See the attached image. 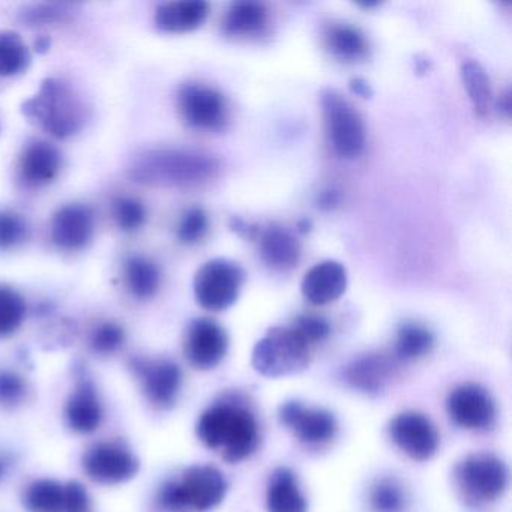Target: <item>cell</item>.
I'll use <instances>...</instances> for the list:
<instances>
[{
	"label": "cell",
	"instance_id": "37",
	"mask_svg": "<svg viewBox=\"0 0 512 512\" xmlns=\"http://www.w3.org/2000/svg\"><path fill=\"white\" fill-rule=\"evenodd\" d=\"M125 343V331L115 322H104L94 329L91 335V347L98 355H113Z\"/></svg>",
	"mask_w": 512,
	"mask_h": 512
},
{
	"label": "cell",
	"instance_id": "1",
	"mask_svg": "<svg viewBox=\"0 0 512 512\" xmlns=\"http://www.w3.org/2000/svg\"><path fill=\"white\" fill-rule=\"evenodd\" d=\"M221 164L197 149L157 148L137 155L128 167L133 181L149 187L194 188L214 181Z\"/></svg>",
	"mask_w": 512,
	"mask_h": 512
},
{
	"label": "cell",
	"instance_id": "39",
	"mask_svg": "<svg viewBox=\"0 0 512 512\" xmlns=\"http://www.w3.org/2000/svg\"><path fill=\"white\" fill-rule=\"evenodd\" d=\"M25 397V380L13 371H0V404L17 406Z\"/></svg>",
	"mask_w": 512,
	"mask_h": 512
},
{
	"label": "cell",
	"instance_id": "4",
	"mask_svg": "<svg viewBox=\"0 0 512 512\" xmlns=\"http://www.w3.org/2000/svg\"><path fill=\"white\" fill-rule=\"evenodd\" d=\"M251 364L257 373L269 379L293 376L310 364V344L293 326H275L257 341Z\"/></svg>",
	"mask_w": 512,
	"mask_h": 512
},
{
	"label": "cell",
	"instance_id": "17",
	"mask_svg": "<svg viewBox=\"0 0 512 512\" xmlns=\"http://www.w3.org/2000/svg\"><path fill=\"white\" fill-rule=\"evenodd\" d=\"M62 169V154L46 140H32L23 148L19 160V178L26 187L52 184Z\"/></svg>",
	"mask_w": 512,
	"mask_h": 512
},
{
	"label": "cell",
	"instance_id": "11",
	"mask_svg": "<svg viewBox=\"0 0 512 512\" xmlns=\"http://www.w3.org/2000/svg\"><path fill=\"white\" fill-rule=\"evenodd\" d=\"M389 434L397 448L412 460H430L439 449V433L433 422L415 410L395 416L389 425Z\"/></svg>",
	"mask_w": 512,
	"mask_h": 512
},
{
	"label": "cell",
	"instance_id": "27",
	"mask_svg": "<svg viewBox=\"0 0 512 512\" xmlns=\"http://www.w3.org/2000/svg\"><path fill=\"white\" fill-rule=\"evenodd\" d=\"M460 74L473 109L481 116L487 115L493 103V92L487 71L476 61H466L461 65Z\"/></svg>",
	"mask_w": 512,
	"mask_h": 512
},
{
	"label": "cell",
	"instance_id": "6",
	"mask_svg": "<svg viewBox=\"0 0 512 512\" xmlns=\"http://www.w3.org/2000/svg\"><path fill=\"white\" fill-rule=\"evenodd\" d=\"M326 133L335 154L356 158L365 148V127L361 115L347 98L334 89H326L320 97Z\"/></svg>",
	"mask_w": 512,
	"mask_h": 512
},
{
	"label": "cell",
	"instance_id": "28",
	"mask_svg": "<svg viewBox=\"0 0 512 512\" xmlns=\"http://www.w3.org/2000/svg\"><path fill=\"white\" fill-rule=\"evenodd\" d=\"M434 347V335L419 323H404L395 338V356L401 361H415L428 355Z\"/></svg>",
	"mask_w": 512,
	"mask_h": 512
},
{
	"label": "cell",
	"instance_id": "30",
	"mask_svg": "<svg viewBox=\"0 0 512 512\" xmlns=\"http://www.w3.org/2000/svg\"><path fill=\"white\" fill-rule=\"evenodd\" d=\"M31 65V53L20 35L0 32V79L20 76Z\"/></svg>",
	"mask_w": 512,
	"mask_h": 512
},
{
	"label": "cell",
	"instance_id": "22",
	"mask_svg": "<svg viewBox=\"0 0 512 512\" xmlns=\"http://www.w3.org/2000/svg\"><path fill=\"white\" fill-rule=\"evenodd\" d=\"M209 5L202 0H184V2H169L155 11V25L166 34H187L208 19Z\"/></svg>",
	"mask_w": 512,
	"mask_h": 512
},
{
	"label": "cell",
	"instance_id": "21",
	"mask_svg": "<svg viewBox=\"0 0 512 512\" xmlns=\"http://www.w3.org/2000/svg\"><path fill=\"white\" fill-rule=\"evenodd\" d=\"M269 25V11L265 4L253 0H239L227 8L221 22L226 37L248 40L265 34Z\"/></svg>",
	"mask_w": 512,
	"mask_h": 512
},
{
	"label": "cell",
	"instance_id": "31",
	"mask_svg": "<svg viewBox=\"0 0 512 512\" xmlns=\"http://www.w3.org/2000/svg\"><path fill=\"white\" fill-rule=\"evenodd\" d=\"M26 302L13 287L0 284V338H8L19 331L25 322Z\"/></svg>",
	"mask_w": 512,
	"mask_h": 512
},
{
	"label": "cell",
	"instance_id": "5",
	"mask_svg": "<svg viewBox=\"0 0 512 512\" xmlns=\"http://www.w3.org/2000/svg\"><path fill=\"white\" fill-rule=\"evenodd\" d=\"M226 493V478L217 467L193 466L185 470L181 481L161 488L160 502L170 511H209L223 502Z\"/></svg>",
	"mask_w": 512,
	"mask_h": 512
},
{
	"label": "cell",
	"instance_id": "26",
	"mask_svg": "<svg viewBox=\"0 0 512 512\" xmlns=\"http://www.w3.org/2000/svg\"><path fill=\"white\" fill-rule=\"evenodd\" d=\"M124 280L134 298L149 299L160 290L163 275L154 260L145 256H131L125 262Z\"/></svg>",
	"mask_w": 512,
	"mask_h": 512
},
{
	"label": "cell",
	"instance_id": "24",
	"mask_svg": "<svg viewBox=\"0 0 512 512\" xmlns=\"http://www.w3.org/2000/svg\"><path fill=\"white\" fill-rule=\"evenodd\" d=\"M392 373V364L386 356L367 355L347 367L346 380L359 391L373 394L385 388Z\"/></svg>",
	"mask_w": 512,
	"mask_h": 512
},
{
	"label": "cell",
	"instance_id": "38",
	"mask_svg": "<svg viewBox=\"0 0 512 512\" xmlns=\"http://www.w3.org/2000/svg\"><path fill=\"white\" fill-rule=\"evenodd\" d=\"M293 328L298 331V334L307 341L308 344L320 343L326 340L328 335L331 334V325L328 320L314 314H304L296 319Z\"/></svg>",
	"mask_w": 512,
	"mask_h": 512
},
{
	"label": "cell",
	"instance_id": "36",
	"mask_svg": "<svg viewBox=\"0 0 512 512\" xmlns=\"http://www.w3.org/2000/svg\"><path fill=\"white\" fill-rule=\"evenodd\" d=\"M208 229V214L202 208H191L185 211L179 220L176 236L182 244L194 245L205 238Z\"/></svg>",
	"mask_w": 512,
	"mask_h": 512
},
{
	"label": "cell",
	"instance_id": "23",
	"mask_svg": "<svg viewBox=\"0 0 512 512\" xmlns=\"http://www.w3.org/2000/svg\"><path fill=\"white\" fill-rule=\"evenodd\" d=\"M266 505L269 512H307V500L292 470L277 467L272 472L266 493Z\"/></svg>",
	"mask_w": 512,
	"mask_h": 512
},
{
	"label": "cell",
	"instance_id": "8",
	"mask_svg": "<svg viewBox=\"0 0 512 512\" xmlns=\"http://www.w3.org/2000/svg\"><path fill=\"white\" fill-rule=\"evenodd\" d=\"M455 479L466 499L473 503L491 502L506 490L508 467L496 455L476 452L458 464Z\"/></svg>",
	"mask_w": 512,
	"mask_h": 512
},
{
	"label": "cell",
	"instance_id": "3",
	"mask_svg": "<svg viewBox=\"0 0 512 512\" xmlns=\"http://www.w3.org/2000/svg\"><path fill=\"white\" fill-rule=\"evenodd\" d=\"M23 115L56 139H68L86 124V106L65 80L46 79L40 91L23 103Z\"/></svg>",
	"mask_w": 512,
	"mask_h": 512
},
{
	"label": "cell",
	"instance_id": "29",
	"mask_svg": "<svg viewBox=\"0 0 512 512\" xmlns=\"http://www.w3.org/2000/svg\"><path fill=\"white\" fill-rule=\"evenodd\" d=\"M23 505L29 512H62L64 485L55 479H38L26 488Z\"/></svg>",
	"mask_w": 512,
	"mask_h": 512
},
{
	"label": "cell",
	"instance_id": "40",
	"mask_svg": "<svg viewBox=\"0 0 512 512\" xmlns=\"http://www.w3.org/2000/svg\"><path fill=\"white\" fill-rule=\"evenodd\" d=\"M64 511L89 512V494L80 482L64 485Z\"/></svg>",
	"mask_w": 512,
	"mask_h": 512
},
{
	"label": "cell",
	"instance_id": "35",
	"mask_svg": "<svg viewBox=\"0 0 512 512\" xmlns=\"http://www.w3.org/2000/svg\"><path fill=\"white\" fill-rule=\"evenodd\" d=\"M28 221L13 211H0V251L13 250L28 239Z\"/></svg>",
	"mask_w": 512,
	"mask_h": 512
},
{
	"label": "cell",
	"instance_id": "15",
	"mask_svg": "<svg viewBox=\"0 0 512 512\" xmlns=\"http://www.w3.org/2000/svg\"><path fill=\"white\" fill-rule=\"evenodd\" d=\"M95 232L94 209L82 203L62 206L52 218L50 236L64 251H80L91 244Z\"/></svg>",
	"mask_w": 512,
	"mask_h": 512
},
{
	"label": "cell",
	"instance_id": "13",
	"mask_svg": "<svg viewBox=\"0 0 512 512\" xmlns=\"http://www.w3.org/2000/svg\"><path fill=\"white\" fill-rule=\"evenodd\" d=\"M449 418L466 430H484L496 418V406L487 389L476 383H463L452 389L446 401Z\"/></svg>",
	"mask_w": 512,
	"mask_h": 512
},
{
	"label": "cell",
	"instance_id": "14",
	"mask_svg": "<svg viewBox=\"0 0 512 512\" xmlns=\"http://www.w3.org/2000/svg\"><path fill=\"white\" fill-rule=\"evenodd\" d=\"M229 349L226 331L211 319L191 322L185 337V355L193 367L212 370L217 367Z\"/></svg>",
	"mask_w": 512,
	"mask_h": 512
},
{
	"label": "cell",
	"instance_id": "25",
	"mask_svg": "<svg viewBox=\"0 0 512 512\" xmlns=\"http://www.w3.org/2000/svg\"><path fill=\"white\" fill-rule=\"evenodd\" d=\"M325 46L338 61L359 62L367 58V38L355 26L347 23H332L325 29Z\"/></svg>",
	"mask_w": 512,
	"mask_h": 512
},
{
	"label": "cell",
	"instance_id": "41",
	"mask_svg": "<svg viewBox=\"0 0 512 512\" xmlns=\"http://www.w3.org/2000/svg\"><path fill=\"white\" fill-rule=\"evenodd\" d=\"M340 203V193L335 190L323 191L319 197V208L332 209Z\"/></svg>",
	"mask_w": 512,
	"mask_h": 512
},
{
	"label": "cell",
	"instance_id": "9",
	"mask_svg": "<svg viewBox=\"0 0 512 512\" xmlns=\"http://www.w3.org/2000/svg\"><path fill=\"white\" fill-rule=\"evenodd\" d=\"M178 110L188 127L200 131L220 130L229 116L226 98L202 83H185L178 91Z\"/></svg>",
	"mask_w": 512,
	"mask_h": 512
},
{
	"label": "cell",
	"instance_id": "10",
	"mask_svg": "<svg viewBox=\"0 0 512 512\" xmlns=\"http://www.w3.org/2000/svg\"><path fill=\"white\" fill-rule=\"evenodd\" d=\"M83 469L92 481L118 485L131 481L140 469L133 452L116 443H97L83 455Z\"/></svg>",
	"mask_w": 512,
	"mask_h": 512
},
{
	"label": "cell",
	"instance_id": "34",
	"mask_svg": "<svg viewBox=\"0 0 512 512\" xmlns=\"http://www.w3.org/2000/svg\"><path fill=\"white\" fill-rule=\"evenodd\" d=\"M370 502L376 512H401L406 503V496L397 482L382 479L371 490Z\"/></svg>",
	"mask_w": 512,
	"mask_h": 512
},
{
	"label": "cell",
	"instance_id": "19",
	"mask_svg": "<svg viewBox=\"0 0 512 512\" xmlns=\"http://www.w3.org/2000/svg\"><path fill=\"white\" fill-rule=\"evenodd\" d=\"M256 241L259 244L260 256L269 268L289 271L298 265L301 245L290 230L278 224L260 226Z\"/></svg>",
	"mask_w": 512,
	"mask_h": 512
},
{
	"label": "cell",
	"instance_id": "20",
	"mask_svg": "<svg viewBox=\"0 0 512 512\" xmlns=\"http://www.w3.org/2000/svg\"><path fill=\"white\" fill-rule=\"evenodd\" d=\"M68 425L77 433H94L103 422V407L91 379L82 374L65 407Z\"/></svg>",
	"mask_w": 512,
	"mask_h": 512
},
{
	"label": "cell",
	"instance_id": "12",
	"mask_svg": "<svg viewBox=\"0 0 512 512\" xmlns=\"http://www.w3.org/2000/svg\"><path fill=\"white\" fill-rule=\"evenodd\" d=\"M131 368L151 403L164 409L176 403L181 392L182 371L175 362L136 358L131 361Z\"/></svg>",
	"mask_w": 512,
	"mask_h": 512
},
{
	"label": "cell",
	"instance_id": "2",
	"mask_svg": "<svg viewBox=\"0 0 512 512\" xmlns=\"http://www.w3.org/2000/svg\"><path fill=\"white\" fill-rule=\"evenodd\" d=\"M197 436L209 449L220 451L224 460L239 463L257 448L259 428L248 410L232 404H215L200 416Z\"/></svg>",
	"mask_w": 512,
	"mask_h": 512
},
{
	"label": "cell",
	"instance_id": "32",
	"mask_svg": "<svg viewBox=\"0 0 512 512\" xmlns=\"http://www.w3.org/2000/svg\"><path fill=\"white\" fill-rule=\"evenodd\" d=\"M113 218L119 229L133 233L142 229L148 218V211L136 197L122 196L113 202Z\"/></svg>",
	"mask_w": 512,
	"mask_h": 512
},
{
	"label": "cell",
	"instance_id": "33",
	"mask_svg": "<svg viewBox=\"0 0 512 512\" xmlns=\"http://www.w3.org/2000/svg\"><path fill=\"white\" fill-rule=\"evenodd\" d=\"M76 8V5L73 4L29 5L20 13V20L29 26L65 22L76 14Z\"/></svg>",
	"mask_w": 512,
	"mask_h": 512
},
{
	"label": "cell",
	"instance_id": "18",
	"mask_svg": "<svg viewBox=\"0 0 512 512\" xmlns=\"http://www.w3.org/2000/svg\"><path fill=\"white\" fill-rule=\"evenodd\" d=\"M347 289V271L337 260H323L314 265L301 283V292L310 304L328 305L337 301Z\"/></svg>",
	"mask_w": 512,
	"mask_h": 512
},
{
	"label": "cell",
	"instance_id": "7",
	"mask_svg": "<svg viewBox=\"0 0 512 512\" xmlns=\"http://www.w3.org/2000/svg\"><path fill=\"white\" fill-rule=\"evenodd\" d=\"M244 280V271L238 263L209 260L194 277V296L205 310L224 311L238 301Z\"/></svg>",
	"mask_w": 512,
	"mask_h": 512
},
{
	"label": "cell",
	"instance_id": "42",
	"mask_svg": "<svg viewBox=\"0 0 512 512\" xmlns=\"http://www.w3.org/2000/svg\"><path fill=\"white\" fill-rule=\"evenodd\" d=\"M349 86L350 91H352L353 94L359 95V97L370 98L371 95H373V91H371L370 85H368L364 79H359V77L350 80Z\"/></svg>",
	"mask_w": 512,
	"mask_h": 512
},
{
	"label": "cell",
	"instance_id": "16",
	"mask_svg": "<svg viewBox=\"0 0 512 512\" xmlns=\"http://www.w3.org/2000/svg\"><path fill=\"white\" fill-rule=\"evenodd\" d=\"M280 421L302 442L325 443L337 433V419L319 407H307L299 401H289L280 409Z\"/></svg>",
	"mask_w": 512,
	"mask_h": 512
}]
</instances>
